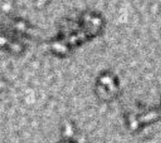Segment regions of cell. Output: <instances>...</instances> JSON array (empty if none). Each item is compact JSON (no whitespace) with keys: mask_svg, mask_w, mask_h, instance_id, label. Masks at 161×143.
I'll list each match as a JSON object with an SVG mask.
<instances>
[{"mask_svg":"<svg viewBox=\"0 0 161 143\" xmlns=\"http://www.w3.org/2000/svg\"><path fill=\"white\" fill-rule=\"evenodd\" d=\"M95 93L98 99L110 103L118 98L121 92V82L119 77L112 71L105 70L95 78Z\"/></svg>","mask_w":161,"mask_h":143,"instance_id":"cell-1","label":"cell"},{"mask_svg":"<svg viewBox=\"0 0 161 143\" xmlns=\"http://www.w3.org/2000/svg\"><path fill=\"white\" fill-rule=\"evenodd\" d=\"M151 112H152V114H153V119H155V123L156 122L161 120V98L160 102L158 103V105L153 106V107H150Z\"/></svg>","mask_w":161,"mask_h":143,"instance_id":"cell-2","label":"cell"},{"mask_svg":"<svg viewBox=\"0 0 161 143\" xmlns=\"http://www.w3.org/2000/svg\"><path fill=\"white\" fill-rule=\"evenodd\" d=\"M58 143H79L75 136H63Z\"/></svg>","mask_w":161,"mask_h":143,"instance_id":"cell-3","label":"cell"}]
</instances>
